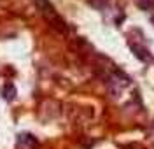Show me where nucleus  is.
Here are the masks:
<instances>
[{
    "label": "nucleus",
    "instance_id": "nucleus-1",
    "mask_svg": "<svg viewBox=\"0 0 154 149\" xmlns=\"http://www.w3.org/2000/svg\"><path fill=\"white\" fill-rule=\"evenodd\" d=\"M130 48H131V51H133V54L137 56L138 60H142V61H151L152 60V56H151V53L145 49V48H142V46H138V44H130Z\"/></svg>",
    "mask_w": 154,
    "mask_h": 149
},
{
    "label": "nucleus",
    "instance_id": "nucleus-2",
    "mask_svg": "<svg viewBox=\"0 0 154 149\" xmlns=\"http://www.w3.org/2000/svg\"><path fill=\"white\" fill-rule=\"evenodd\" d=\"M137 4H138V7H140V9H144V11H151L154 7V4L151 2V0H138Z\"/></svg>",
    "mask_w": 154,
    "mask_h": 149
}]
</instances>
